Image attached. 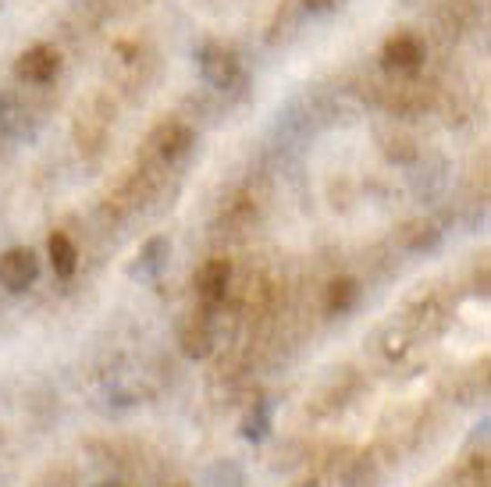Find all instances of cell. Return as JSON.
Returning <instances> with one entry per match:
<instances>
[{"label": "cell", "mask_w": 491, "mask_h": 487, "mask_svg": "<svg viewBox=\"0 0 491 487\" xmlns=\"http://www.w3.org/2000/svg\"><path fill=\"white\" fill-rule=\"evenodd\" d=\"M381 57H385V65L396 68V72H413V68H420V61H424V43L416 40L413 33H399V36H392V40L385 43Z\"/></svg>", "instance_id": "6"}, {"label": "cell", "mask_w": 491, "mask_h": 487, "mask_svg": "<svg viewBox=\"0 0 491 487\" xmlns=\"http://www.w3.org/2000/svg\"><path fill=\"white\" fill-rule=\"evenodd\" d=\"M57 72H61V54L54 46H46V43H36V46L22 50L18 61H15V75L22 82H29V85H43V82L54 79Z\"/></svg>", "instance_id": "3"}, {"label": "cell", "mask_w": 491, "mask_h": 487, "mask_svg": "<svg viewBox=\"0 0 491 487\" xmlns=\"http://www.w3.org/2000/svg\"><path fill=\"white\" fill-rule=\"evenodd\" d=\"M150 143H154V154H157L161 161L175 164L193 150V128L185 122H178V118H167V122H161L154 128Z\"/></svg>", "instance_id": "4"}, {"label": "cell", "mask_w": 491, "mask_h": 487, "mask_svg": "<svg viewBox=\"0 0 491 487\" xmlns=\"http://www.w3.org/2000/svg\"><path fill=\"white\" fill-rule=\"evenodd\" d=\"M356 299H360V284H356V278H335V282L327 284V310H331V313L353 310Z\"/></svg>", "instance_id": "8"}, {"label": "cell", "mask_w": 491, "mask_h": 487, "mask_svg": "<svg viewBox=\"0 0 491 487\" xmlns=\"http://www.w3.org/2000/svg\"><path fill=\"white\" fill-rule=\"evenodd\" d=\"M100 487H125V484H111V481H107V484H100Z\"/></svg>", "instance_id": "11"}, {"label": "cell", "mask_w": 491, "mask_h": 487, "mask_svg": "<svg viewBox=\"0 0 491 487\" xmlns=\"http://www.w3.org/2000/svg\"><path fill=\"white\" fill-rule=\"evenodd\" d=\"M335 4H338V0H306V7H310V11H317V15H325V11H331Z\"/></svg>", "instance_id": "10"}, {"label": "cell", "mask_w": 491, "mask_h": 487, "mask_svg": "<svg viewBox=\"0 0 491 487\" xmlns=\"http://www.w3.org/2000/svg\"><path fill=\"white\" fill-rule=\"evenodd\" d=\"M228 284H232V263L221 260V256H217V260H206L204 267H200V274H196V292H200L204 306L225 303Z\"/></svg>", "instance_id": "5"}, {"label": "cell", "mask_w": 491, "mask_h": 487, "mask_svg": "<svg viewBox=\"0 0 491 487\" xmlns=\"http://www.w3.org/2000/svg\"><path fill=\"white\" fill-rule=\"evenodd\" d=\"M200 72L214 89H232L235 82L243 79V61L232 46H221V43H210L200 54Z\"/></svg>", "instance_id": "1"}, {"label": "cell", "mask_w": 491, "mask_h": 487, "mask_svg": "<svg viewBox=\"0 0 491 487\" xmlns=\"http://www.w3.org/2000/svg\"><path fill=\"white\" fill-rule=\"evenodd\" d=\"M46 253H50V263H54V274L57 278H72L75 267H79V249L75 243L65 235V232H54L46 239Z\"/></svg>", "instance_id": "7"}, {"label": "cell", "mask_w": 491, "mask_h": 487, "mask_svg": "<svg viewBox=\"0 0 491 487\" xmlns=\"http://www.w3.org/2000/svg\"><path fill=\"white\" fill-rule=\"evenodd\" d=\"M36 278H40V260L29 245H15L0 256V284L7 292H25Z\"/></svg>", "instance_id": "2"}, {"label": "cell", "mask_w": 491, "mask_h": 487, "mask_svg": "<svg viewBox=\"0 0 491 487\" xmlns=\"http://www.w3.org/2000/svg\"><path fill=\"white\" fill-rule=\"evenodd\" d=\"M182 349H185V356L189 360H204L206 353H210V331H206L204 324L189 327L185 334H182Z\"/></svg>", "instance_id": "9"}]
</instances>
